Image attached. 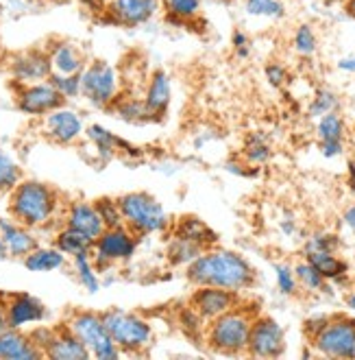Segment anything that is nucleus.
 I'll use <instances>...</instances> for the list:
<instances>
[{"instance_id":"obj_4","label":"nucleus","mask_w":355,"mask_h":360,"mask_svg":"<svg viewBox=\"0 0 355 360\" xmlns=\"http://www.w3.org/2000/svg\"><path fill=\"white\" fill-rule=\"evenodd\" d=\"M105 328L118 349L127 356H140L153 345L155 330L151 321H146L144 316L135 312H127L120 308H109L100 312Z\"/></svg>"},{"instance_id":"obj_7","label":"nucleus","mask_w":355,"mask_h":360,"mask_svg":"<svg viewBox=\"0 0 355 360\" xmlns=\"http://www.w3.org/2000/svg\"><path fill=\"white\" fill-rule=\"evenodd\" d=\"M122 77L112 63L94 59L81 70V96L98 110H109L120 96Z\"/></svg>"},{"instance_id":"obj_40","label":"nucleus","mask_w":355,"mask_h":360,"mask_svg":"<svg viewBox=\"0 0 355 360\" xmlns=\"http://www.w3.org/2000/svg\"><path fill=\"white\" fill-rule=\"evenodd\" d=\"M336 108H338V96L331 90H319L314 101L309 105V116L321 118L327 112H336Z\"/></svg>"},{"instance_id":"obj_41","label":"nucleus","mask_w":355,"mask_h":360,"mask_svg":"<svg viewBox=\"0 0 355 360\" xmlns=\"http://www.w3.org/2000/svg\"><path fill=\"white\" fill-rule=\"evenodd\" d=\"M275 275H277V286L283 295H295L297 288H299V282H297V275H295V269L288 266V264H277L275 266Z\"/></svg>"},{"instance_id":"obj_35","label":"nucleus","mask_w":355,"mask_h":360,"mask_svg":"<svg viewBox=\"0 0 355 360\" xmlns=\"http://www.w3.org/2000/svg\"><path fill=\"white\" fill-rule=\"evenodd\" d=\"M244 9L246 13L255 15V18H283L286 7L281 0H244Z\"/></svg>"},{"instance_id":"obj_25","label":"nucleus","mask_w":355,"mask_h":360,"mask_svg":"<svg viewBox=\"0 0 355 360\" xmlns=\"http://www.w3.org/2000/svg\"><path fill=\"white\" fill-rule=\"evenodd\" d=\"M22 264L33 273H51L66 266V256L55 245L53 247H35L29 256L22 258Z\"/></svg>"},{"instance_id":"obj_12","label":"nucleus","mask_w":355,"mask_h":360,"mask_svg":"<svg viewBox=\"0 0 355 360\" xmlns=\"http://www.w3.org/2000/svg\"><path fill=\"white\" fill-rule=\"evenodd\" d=\"M159 11V0H107L102 18L116 27H140L151 22Z\"/></svg>"},{"instance_id":"obj_17","label":"nucleus","mask_w":355,"mask_h":360,"mask_svg":"<svg viewBox=\"0 0 355 360\" xmlns=\"http://www.w3.org/2000/svg\"><path fill=\"white\" fill-rule=\"evenodd\" d=\"M142 101L146 105V112H149L151 120H159L168 112L170 103H173V79L170 75L157 68L149 75L144 86Z\"/></svg>"},{"instance_id":"obj_50","label":"nucleus","mask_w":355,"mask_h":360,"mask_svg":"<svg viewBox=\"0 0 355 360\" xmlns=\"http://www.w3.org/2000/svg\"><path fill=\"white\" fill-rule=\"evenodd\" d=\"M344 11H347V15H351L355 20V0H347V3H344Z\"/></svg>"},{"instance_id":"obj_48","label":"nucleus","mask_w":355,"mask_h":360,"mask_svg":"<svg viewBox=\"0 0 355 360\" xmlns=\"http://www.w3.org/2000/svg\"><path fill=\"white\" fill-rule=\"evenodd\" d=\"M340 70H344V72H351V75H355V57H347V59H340Z\"/></svg>"},{"instance_id":"obj_29","label":"nucleus","mask_w":355,"mask_h":360,"mask_svg":"<svg viewBox=\"0 0 355 360\" xmlns=\"http://www.w3.org/2000/svg\"><path fill=\"white\" fill-rule=\"evenodd\" d=\"M72 269L76 275V282L86 288L88 292H98L100 290V273L92 260L90 253H79V256L72 258Z\"/></svg>"},{"instance_id":"obj_51","label":"nucleus","mask_w":355,"mask_h":360,"mask_svg":"<svg viewBox=\"0 0 355 360\" xmlns=\"http://www.w3.org/2000/svg\"><path fill=\"white\" fill-rule=\"evenodd\" d=\"M347 306L355 310V292H351V295H349V297H347Z\"/></svg>"},{"instance_id":"obj_2","label":"nucleus","mask_w":355,"mask_h":360,"mask_svg":"<svg viewBox=\"0 0 355 360\" xmlns=\"http://www.w3.org/2000/svg\"><path fill=\"white\" fill-rule=\"evenodd\" d=\"M9 219L29 229H46L64 214L59 190L37 179H20L7 193Z\"/></svg>"},{"instance_id":"obj_47","label":"nucleus","mask_w":355,"mask_h":360,"mask_svg":"<svg viewBox=\"0 0 355 360\" xmlns=\"http://www.w3.org/2000/svg\"><path fill=\"white\" fill-rule=\"evenodd\" d=\"M81 3L83 5H86V7H90L92 11H102V9H105V3H107V0H81Z\"/></svg>"},{"instance_id":"obj_27","label":"nucleus","mask_w":355,"mask_h":360,"mask_svg":"<svg viewBox=\"0 0 355 360\" xmlns=\"http://www.w3.org/2000/svg\"><path fill=\"white\" fill-rule=\"evenodd\" d=\"M305 260L314 264L327 282H340L349 271V266L336 256V251H312L305 253Z\"/></svg>"},{"instance_id":"obj_9","label":"nucleus","mask_w":355,"mask_h":360,"mask_svg":"<svg viewBox=\"0 0 355 360\" xmlns=\"http://www.w3.org/2000/svg\"><path fill=\"white\" fill-rule=\"evenodd\" d=\"M309 343L316 354L327 358H355V319L347 314L329 316Z\"/></svg>"},{"instance_id":"obj_21","label":"nucleus","mask_w":355,"mask_h":360,"mask_svg":"<svg viewBox=\"0 0 355 360\" xmlns=\"http://www.w3.org/2000/svg\"><path fill=\"white\" fill-rule=\"evenodd\" d=\"M51 59V68L57 75H81V70L86 68V53H83L76 44L66 39H59L46 51Z\"/></svg>"},{"instance_id":"obj_8","label":"nucleus","mask_w":355,"mask_h":360,"mask_svg":"<svg viewBox=\"0 0 355 360\" xmlns=\"http://www.w3.org/2000/svg\"><path fill=\"white\" fill-rule=\"evenodd\" d=\"M138 240L140 236L133 234L127 225L105 227V231L94 240V247L90 253L98 273H105L114 269L116 264L129 262L138 251Z\"/></svg>"},{"instance_id":"obj_16","label":"nucleus","mask_w":355,"mask_h":360,"mask_svg":"<svg viewBox=\"0 0 355 360\" xmlns=\"http://www.w3.org/2000/svg\"><path fill=\"white\" fill-rule=\"evenodd\" d=\"M9 70L13 83H37L46 81L53 72L46 49H29L11 57Z\"/></svg>"},{"instance_id":"obj_1","label":"nucleus","mask_w":355,"mask_h":360,"mask_svg":"<svg viewBox=\"0 0 355 360\" xmlns=\"http://www.w3.org/2000/svg\"><path fill=\"white\" fill-rule=\"evenodd\" d=\"M185 280L192 286H218L242 292L255 284L257 273L240 253L210 247L185 266Z\"/></svg>"},{"instance_id":"obj_3","label":"nucleus","mask_w":355,"mask_h":360,"mask_svg":"<svg viewBox=\"0 0 355 360\" xmlns=\"http://www.w3.org/2000/svg\"><path fill=\"white\" fill-rule=\"evenodd\" d=\"M260 312L238 304L205 326V345L220 356H246V343L253 319Z\"/></svg>"},{"instance_id":"obj_44","label":"nucleus","mask_w":355,"mask_h":360,"mask_svg":"<svg viewBox=\"0 0 355 360\" xmlns=\"http://www.w3.org/2000/svg\"><path fill=\"white\" fill-rule=\"evenodd\" d=\"M232 44L238 53V57H246L248 55V35L244 31H234L232 35Z\"/></svg>"},{"instance_id":"obj_46","label":"nucleus","mask_w":355,"mask_h":360,"mask_svg":"<svg viewBox=\"0 0 355 360\" xmlns=\"http://www.w3.org/2000/svg\"><path fill=\"white\" fill-rule=\"evenodd\" d=\"M7 326V314H5V292L0 290V332H5Z\"/></svg>"},{"instance_id":"obj_32","label":"nucleus","mask_w":355,"mask_h":360,"mask_svg":"<svg viewBox=\"0 0 355 360\" xmlns=\"http://www.w3.org/2000/svg\"><path fill=\"white\" fill-rule=\"evenodd\" d=\"M344 131H347V124L338 112H327L319 118L316 134L321 142H342Z\"/></svg>"},{"instance_id":"obj_37","label":"nucleus","mask_w":355,"mask_h":360,"mask_svg":"<svg viewBox=\"0 0 355 360\" xmlns=\"http://www.w3.org/2000/svg\"><path fill=\"white\" fill-rule=\"evenodd\" d=\"M48 81L53 83L55 90L61 96H64L66 101L81 96V75H57V72H51Z\"/></svg>"},{"instance_id":"obj_52","label":"nucleus","mask_w":355,"mask_h":360,"mask_svg":"<svg viewBox=\"0 0 355 360\" xmlns=\"http://www.w3.org/2000/svg\"><path fill=\"white\" fill-rule=\"evenodd\" d=\"M321 3H325V5H344L347 0H321Z\"/></svg>"},{"instance_id":"obj_23","label":"nucleus","mask_w":355,"mask_h":360,"mask_svg":"<svg viewBox=\"0 0 355 360\" xmlns=\"http://www.w3.org/2000/svg\"><path fill=\"white\" fill-rule=\"evenodd\" d=\"M170 234L192 240V243L201 245L203 249L216 247V243H218V236L199 217H181L179 221H175L170 225Z\"/></svg>"},{"instance_id":"obj_38","label":"nucleus","mask_w":355,"mask_h":360,"mask_svg":"<svg viewBox=\"0 0 355 360\" xmlns=\"http://www.w3.org/2000/svg\"><path fill=\"white\" fill-rule=\"evenodd\" d=\"M244 158H246V162L248 164H264L268 158H270V146H268V142L260 136V134H253L248 140H246V144H244Z\"/></svg>"},{"instance_id":"obj_33","label":"nucleus","mask_w":355,"mask_h":360,"mask_svg":"<svg viewBox=\"0 0 355 360\" xmlns=\"http://www.w3.org/2000/svg\"><path fill=\"white\" fill-rule=\"evenodd\" d=\"M22 179V171L15 164V160L0 149V195L9 193V190Z\"/></svg>"},{"instance_id":"obj_28","label":"nucleus","mask_w":355,"mask_h":360,"mask_svg":"<svg viewBox=\"0 0 355 360\" xmlns=\"http://www.w3.org/2000/svg\"><path fill=\"white\" fill-rule=\"evenodd\" d=\"M205 249L192 240L181 238V236H173L170 234V243L166 247V258L173 266H187L194 258H199Z\"/></svg>"},{"instance_id":"obj_19","label":"nucleus","mask_w":355,"mask_h":360,"mask_svg":"<svg viewBox=\"0 0 355 360\" xmlns=\"http://www.w3.org/2000/svg\"><path fill=\"white\" fill-rule=\"evenodd\" d=\"M44 358H53V360H90V352L86 349L76 334L66 326L59 323L53 328V336L44 349Z\"/></svg>"},{"instance_id":"obj_24","label":"nucleus","mask_w":355,"mask_h":360,"mask_svg":"<svg viewBox=\"0 0 355 360\" xmlns=\"http://www.w3.org/2000/svg\"><path fill=\"white\" fill-rule=\"evenodd\" d=\"M159 7L163 9L166 22L187 27L201 20L203 0H159Z\"/></svg>"},{"instance_id":"obj_6","label":"nucleus","mask_w":355,"mask_h":360,"mask_svg":"<svg viewBox=\"0 0 355 360\" xmlns=\"http://www.w3.org/2000/svg\"><path fill=\"white\" fill-rule=\"evenodd\" d=\"M74 334L79 341L86 345L92 358L96 360H116L122 356L118 345L114 343V338L109 336L105 321H102L100 312L94 310H70L66 321H64Z\"/></svg>"},{"instance_id":"obj_31","label":"nucleus","mask_w":355,"mask_h":360,"mask_svg":"<svg viewBox=\"0 0 355 360\" xmlns=\"http://www.w3.org/2000/svg\"><path fill=\"white\" fill-rule=\"evenodd\" d=\"M112 108L116 110L118 118H122L124 122H149L151 116L146 112V105L142 98H133V96H118L114 101Z\"/></svg>"},{"instance_id":"obj_49","label":"nucleus","mask_w":355,"mask_h":360,"mask_svg":"<svg viewBox=\"0 0 355 360\" xmlns=\"http://www.w3.org/2000/svg\"><path fill=\"white\" fill-rule=\"evenodd\" d=\"M344 223H347L351 229H355V205H349V207H347V212H344Z\"/></svg>"},{"instance_id":"obj_13","label":"nucleus","mask_w":355,"mask_h":360,"mask_svg":"<svg viewBox=\"0 0 355 360\" xmlns=\"http://www.w3.org/2000/svg\"><path fill=\"white\" fill-rule=\"evenodd\" d=\"M41 118H44L41 120V131L55 144L70 146L86 136V124H83L81 116L74 110L66 108V105H61V108L48 112Z\"/></svg>"},{"instance_id":"obj_43","label":"nucleus","mask_w":355,"mask_h":360,"mask_svg":"<svg viewBox=\"0 0 355 360\" xmlns=\"http://www.w3.org/2000/svg\"><path fill=\"white\" fill-rule=\"evenodd\" d=\"M264 72H266V81H268L273 88H281L283 83L288 81V70L281 66L279 61H270Z\"/></svg>"},{"instance_id":"obj_18","label":"nucleus","mask_w":355,"mask_h":360,"mask_svg":"<svg viewBox=\"0 0 355 360\" xmlns=\"http://www.w3.org/2000/svg\"><path fill=\"white\" fill-rule=\"evenodd\" d=\"M61 225L76 229L92 240H96L105 231V223H102L94 201H70L68 205H64Z\"/></svg>"},{"instance_id":"obj_22","label":"nucleus","mask_w":355,"mask_h":360,"mask_svg":"<svg viewBox=\"0 0 355 360\" xmlns=\"http://www.w3.org/2000/svg\"><path fill=\"white\" fill-rule=\"evenodd\" d=\"M0 238H3L7 245L9 258H18V260L29 256V253L39 245L33 234V229L20 225L11 219H0Z\"/></svg>"},{"instance_id":"obj_5","label":"nucleus","mask_w":355,"mask_h":360,"mask_svg":"<svg viewBox=\"0 0 355 360\" xmlns=\"http://www.w3.org/2000/svg\"><path fill=\"white\" fill-rule=\"evenodd\" d=\"M118 205H120L122 223L140 238L161 234V231L170 227L168 212L149 193H127L118 197Z\"/></svg>"},{"instance_id":"obj_10","label":"nucleus","mask_w":355,"mask_h":360,"mask_svg":"<svg viewBox=\"0 0 355 360\" xmlns=\"http://www.w3.org/2000/svg\"><path fill=\"white\" fill-rule=\"evenodd\" d=\"M286 352V332L268 314H257L250 326L246 356L250 358H279Z\"/></svg>"},{"instance_id":"obj_45","label":"nucleus","mask_w":355,"mask_h":360,"mask_svg":"<svg viewBox=\"0 0 355 360\" xmlns=\"http://www.w3.org/2000/svg\"><path fill=\"white\" fill-rule=\"evenodd\" d=\"M321 151L325 158H338L344 151V142H321Z\"/></svg>"},{"instance_id":"obj_14","label":"nucleus","mask_w":355,"mask_h":360,"mask_svg":"<svg viewBox=\"0 0 355 360\" xmlns=\"http://www.w3.org/2000/svg\"><path fill=\"white\" fill-rule=\"evenodd\" d=\"M238 304H240V292L218 288V286H194V292L190 295V300H187V306H190L205 323L216 319L222 312L236 308Z\"/></svg>"},{"instance_id":"obj_42","label":"nucleus","mask_w":355,"mask_h":360,"mask_svg":"<svg viewBox=\"0 0 355 360\" xmlns=\"http://www.w3.org/2000/svg\"><path fill=\"white\" fill-rule=\"evenodd\" d=\"M338 236L333 234H314L309 236L307 243H305V253H312V251H336L338 249Z\"/></svg>"},{"instance_id":"obj_11","label":"nucleus","mask_w":355,"mask_h":360,"mask_svg":"<svg viewBox=\"0 0 355 360\" xmlns=\"http://www.w3.org/2000/svg\"><path fill=\"white\" fill-rule=\"evenodd\" d=\"M15 86V105L22 114L29 116H46L48 112L66 105V98L61 96L53 83L37 81V83H13Z\"/></svg>"},{"instance_id":"obj_39","label":"nucleus","mask_w":355,"mask_h":360,"mask_svg":"<svg viewBox=\"0 0 355 360\" xmlns=\"http://www.w3.org/2000/svg\"><path fill=\"white\" fill-rule=\"evenodd\" d=\"M98 214L105 223V227H118V225H124L122 223V214H120V205H118V199H112V197H100L94 201Z\"/></svg>"},{"instance_id":"obj_26","label":"nucleus","mask_w":355,"mask_h":360,"mask_svg":"<svg viewBox=\"0 0 355 360\" xmlns=\"http://www.w3.org/2000/svg\"><path fill=\"white\" fill-rule=\"evenodd\" d=\"M53 243L66 258H74V256H79V253H92V247H94L92 238H88L86 234H81V231L70 229L66 225H61L55 231Z\"/></svg>"},{"instance_id":"obj_30","label":"nucleus","mask_w":355,"mask_h":360,"mask_svg":"<svg viewBox=\"0 0 355 360\" xmlns=\"http://www.w3.org/2000/svg\"><path fill=\"white\" fill-rule=\"evenodd\" d=\"M86 136H88V140L94 144V149H96V153H98V158L100 160H112L116 153H118V142H120V138L116 136V134H112L109 129H105L102 124H92V127H88L86 129Z\"/></svg>"},{"instance_id":"obj_15","label":"nucleus","mask_w":355,"mask_h":360,"mask_svg":"<svg viewBox=\"0 0 355 360\" xmlns=\"http://www.w3.org/2000/svg\"><path fill=\"white\" fill-rule=\"evenodd\" d=\"M5 314L9 328L25 330L29 326L44 321L48 310L29 292H5Z\"/></svg>"},{"instance_id":"obj_53","label":"nucleus","mask_w":355,"mask_h":360,"mask_svg":"<svg viewBox=\"0 0 355 360\" xmlns=\"http://www.w3.org/2000/svg\"><path fill=\"white\" fill-rule=\"evenodd\" d=\"M218 3H225V5H232L234 0H218Z\"/></svg>"},{"instance_id":"obj_20","label":"nucleus","mask_w":355,"mask_h":360,"mask_svg":"<svg viewBox=\"0 0 355 360\" xmlns=\"http://www.w3.org/2000/svg\"><path fill=\"white\" fill-rule=\"evenodd\" d=\"M37 358L44 356H41V352L31 341L29 332L18 328H7L5 332H0V360H37Z\"/></svg>"},{"instance_id":"obj_34","label":"nucleus","mask_w":355,"mask_h":360,"mask_svg":"<svg viewBox=\"0 0 355 360\" xmlns=\"http://www.w3.org/2000/svg\"><path fill=\"white\" fill-rule=\"evenodd\" d=\"M295 275H297V282H299L303 288L312 290V292H314V290H325V288H327V280L319 273V269H316L314 264H309L307 260H303V262H299V264L295 266Z\"/></svg>"},{"instance_id":"obj_36","label":"nucleus","mask_w":355,"mask_h":360,"mask_svg":"<svg viewBox=\"0 0 355 360\" xmlns=\"http://www.w3.org/2000/svg\"><path fill=\"white\" fill-rule=\"evenodd\" d=\"M292 46L295 51L301 55V57H312L319 49V37L314 33L309 25H301L297 31H295V37H292Z\"/></svg>"}]
</instances>
